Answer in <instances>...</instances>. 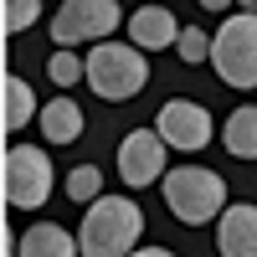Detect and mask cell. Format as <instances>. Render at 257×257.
I'll use <instances>...</instances> for the list:
<instances>
[{"mask_svg": "<svg viewBox=\"0 0 257 257\" xmlns=\"http://www.w3.org/2000/svg\"><path fill=\"white\" fill-rule=\"evenodd\" d=\"M144 237V211L128 196H103L88 206V216L77 226V247L82 257H134Z\"/></svg>", "mask_w": 257, "mask_h": 257, "instance_id": "obj_1", "label": "cell"}, {"mask_svg": "<svg viewBox=\"0 0 257 257\" xmlns=\"http://www.w3.org/2000/svg\"><path fill=\"white\" fill-rule=\"evenodd\" d=\"M165 185V206L170 216L185 221V226H206V221H221L226 211V180L206 165H180L160 180Z\"/></svg>", "mask_w": 257, "mask_h": 257, "instance_id": "obj_2", "label": "cell"}, {"mask_svg": "<svg viewBox=\"0 0 257 257\" xmlns=\"http://www.w3.org/2000/svg\"><path fill=\"white\" fill-rule=\"evenodd\" d=\"M149 82V62L134 41H98L88 52V88L103 103H128Z\"/></svg>", "mask_w": 257, "mask_h": 257, "instance_id": "obj_3", "label": "cell"}, {"mask_svg": "<svg viewBox=\"0 0 257 257\" xmlns=\"http://www.w3.org/2000/svg\"><path fill=\"white\" fill-rule=\"evenodd\" d=\"M211 67L226 88H257V11H237L211 36Z\"/></svg>", "mask_w": 257, "mask_h": 257, "instance_id": "obj_4", "label": "cell"}, {"mask_svg": "<svg viewBox=\"0 0 257 257\" xmlns=\"http://www.w3.org/2000/svg\"><path fill=\"white\" fill-rule=\"evenodd\" d=\"M52 196V160L36 144L6 149V206L11 211H41Z\"/></svg>", "mask_w": 257, "mask_h": 257, "instance_id": "obj_5", "label": "cell"}, {"mask_svg": "<svg viewBox=\"0 0 257 257\" xmlns=\"http://www.w3.org/2000/svg\"><path fill=\"white\" fill-rule=\"evenodd\" d=\"M123 21V6L118 0H67L57 16H52V41L62 52L67 47H82V41H113V26Z\"/></svg>", "mask_w": 257, "mask_h": 257, "instance_id": "obj_6", "label": "cell"}, {"mask_svg": "<svg viewBox=\"0 0 257 257\" xmlns=\"http://www.w3.org/2000/svg\"><path fill=\"white\" fill-rule=\"evenodd\" d=\"M155 128H160V139L170 149H185V155H196V149H206L211 139H216L211 113L201 108V103H190V98H170L160 108V118H155Z\"/></svg>", "mask_w": 257, "mask_h": 257, "instance_id": "obj_7", "label": "cell"}, {"mask_svg": "<svg viewBox=\"0 0 257 257\" xmlns=\"http://www.w3.org/2000/svg\"><path fill=\"white\" fill-rule=\"evenodd\" d=\"M165 149L170 144L160 139V128H134V134L118 144V180L134 185V190L165 180L170 175V170H165Z\"/></svg>", "mask_w": 257, "mask_h": 257, "instance_id": "obj_8", "label": "cell"}, {"mask_svg": "<svg viewBox=\"0 0 257 257\" xmlns=\"http://www.w3.org/2000/svg\"><path fill=\"white\" fill-rule=\"evenodd\" d=\"M180 21L170 6H139L134 16H128V41H134L139 52H165V47H175L180 41Z\"/></svg>", "mask_w": 257, "mask_h": 257, "instance_id": "obj_9", "label": "cell"}, {"mask_svg": "<svg viewBox=\"0 0 257 257\" xmlns=\"http://www.w3.org/2000/svg\"><path fill=\"white\" fill-rule=\"evenodd\" d=\"M216 252L221 257H257V206L237 201L216 221Z\"/></svg>", "mask_w": 257, "mask_h": 257, "instance_id": "obj_10", "label": "cell"}, {"mask_svg": "<svg viewBox=\"0 0 257 257\" xmlns=\"http://www.w3.org/2000/svg\"><path fill=\"white\" fill-rule=\"evenodd\" d=\"M16 257H82V247L67 237L62 226L52 221H36L31 231H21V242H16Z\"/></svg>", "mask_w": 257, "mask_h": 257, "instance_id": "obj_11", "label": "cell"}, {"mask_svg": "<svg viewBox=\"0 0 257 257\" xmlns=\"http://www.w3.org/2000/svg\"><path fill=\"white\" fill-rule=\"evenodd\" d=\"M36 118H41V134H47L52 144H72V139H82V108H77L72 98H52Z\"/></svg>", "mask_w": 257, "mask_h": 257, "instance_id": "obj_12", "label": "cell"}, {"mask_svg": "<svg viewBox=\"0 0 257 257\" xmlns=\"http://www.w3.org/2000/svg\"><path fill=\"white\" fill-rule=\"evenodd\" d=\"M221 144H226L231 160H257V103H242V108L226 118Z\"/></svg>", "mask_w": 257, "mask_h": 257, "instance_id": "obj_13", "label": "cell"}, {"mask_svg": "<svg viewBox=\"0 0 257 257\" xmlns=\"http://www.w3.org/2000/svg\"><path fill=\"white\" fill-rule=\"evenodd\" d=\"M0 123H6V134H16V128H26L31 113H36V98H31V82H21V77H6L0 82Z\"/></svg>", "mask_w": 257, "mask_h": 257, "instance_id": "obj_14", "label": "cell"}, {"mask_svg": "<svg viewBox=\"0 0 257 257\" xmlns=\"http://www.w3.org/2000/svg\"><path fill=\"white\" fill-rule=\"evenodd\" d=\"M67 196L82 201V206L103 201V170H98V165H77L72 175H67Z\"/></svg>", "mask_w": 257, "mask_h": 257, "instance_id": "obj_15", "label": "cell"}, {"mask_svg": "<svg viewBox=\"0 0 257 257\" xmlns=\"http://www.w3.org/2000/svg\"><path fill=\"white\" fill-rule=\"evenodd\" d=\"M47 77L57 82V88H72V82H82V77H88V57H77V52H52Z\"/></svg>", "mask_w": 257, "mask_h": 257, "instance_id": "obj_16", "label": "cell"}, {"mask_svg": "<svg viewBox=\"0 0 257 257\" xmlns=\"http://www.w3.org/2000/svg\"><path fill=\"white\" fill-rule=\"evenodd\" d=\"M175 57H180V62H211V36H206L201 26H185L180 41H175Z\"/></svg>", "mask_w": 257, "mask_h": 257, "instance_id": "obj_17", "label": "cell"}, {"mask_svg": "<svg viewBox=\"0 0 257 257\" xmlns=\"http://www.w3.org/2000/svg\"><path fill=\"white\" fill-rule=\"evenodd\" d=\"M36 16H41V0H6V31H26L36 26Z\"/></svg>", "mask_w": 257, "mask_h": 257, "instance_id": "obj_18", "label": "cell"}, {"mask_svg": "<svg viewBox=\"0 0 257 257\" xmlns=\"http://www.w3.org/2000/svg\"><path fill=\"white\" fill-rule=\"evenodd\" d=\"M237 0H201V11H231Z\"/></svg>", "mask_w": 257, "mask_h": 257, "instance_id": "obj_19", "label": "cell"}, {"mask_svg": "<svg viewBox=\"0 0 257 257\" xmlns=\"http://www.w3.org/2000/svg\"><path fill=\"white\" fill-rule=\"evenodd\" d=\"M134 257H175V252H165V247H139Z\"/></svg>", "mask_w": 257, "mask_h": 257, "instance_id": "obj_20", "label": "cell"}]
</instances>
